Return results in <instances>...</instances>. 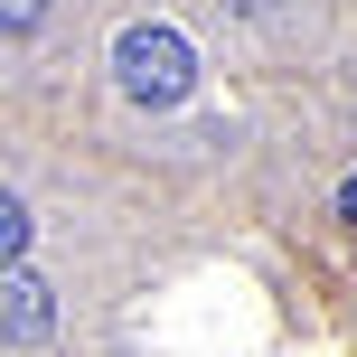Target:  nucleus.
Masks as SVG:
<instances>
[{
  "label": "nucleus",
  "instance_id": "f257e3e1",
  "mask_svg": "<svg viewBox=\"0 0 357 357\" xmlns=\"http://www.w3.org/2000/svg\"><path fill=\"white\" fill-rule=\"evenodd\" d=\"M113 75H123V94L132 104H178V94L197 85V56H188V38L178 29H160V19H142V29H123L113 38Z\"/></svg>",
  "mask_w": 357,
  "mask_h": 357
},
{
  "label": "nucleus",
  "instance_id": "f03ea898",
  "mask_svg": "<svg viewBox=\"0 0 357 357\" xmlns=\"http://www.w3.org/2000/svg\"><path fill=\"white\" fill-rule=\"evenodd\" d=\"M47 320H56L47 282H38L29 264H10V348H38V339H47Z\"/></svg>",
  "mask_w": 357,
  "mask_h": 357
},
{
  "label": "nucleus",
  "instance_id": "7ed1b4c3",
  "mask_svg": "<svg viewBox=\"0 0 357 357\" xmlns=\"http://www.w3.org/2000/svg\"><path fill=\"white\" fill-rule=\"evenodd\" d=\"M0 254L29 264V207H19V197H0Z\"/></svg>",
  "mask_w": 357,
  "mask_h": 357
},
{
  "label": "nucleus",
  "instance_id": "20e7f679",
  "mask_svg": "<svg viewBox=\"0 0 357 357\" xmlns=\"http://www.w3.org/2000/svg\"><path fill=\"white\" fill-rule=\"evenodd\" d=\"M38 19H47V0H0V29H10V38H29Z\"/></svg>",
  "mask_w": 357,
  "mask_h": 357
},
{
  "label": "nucleus",
  "instance_id": "39448f33",
  "mask_svg": "<svg viewBox=\"0 0 357 357\" xmlns=\"http://www.w3.org/2000/svg\"><path fill=\"white\" fill-rule=\"evenodd\" d=\"M339 216H357V178H348V188H339Z\"/></svg>",
  "mask_w": 357,
  "mask_h": 357
},
{
  "label": "nucleus",
  "instance_id": "423d86ee",
  "mask_svg": "<svg viewBox=\"0 0 357 357\" xmlns=\"http://www.w3.org/2000/svg\"><path fill=\"white\" fill-rule=\"evenodd\" d=\"M216 10H273V0H216Z\"/></svg>",
  "mask_w": 357,
  "mask_h": 357
}]
</instances>
